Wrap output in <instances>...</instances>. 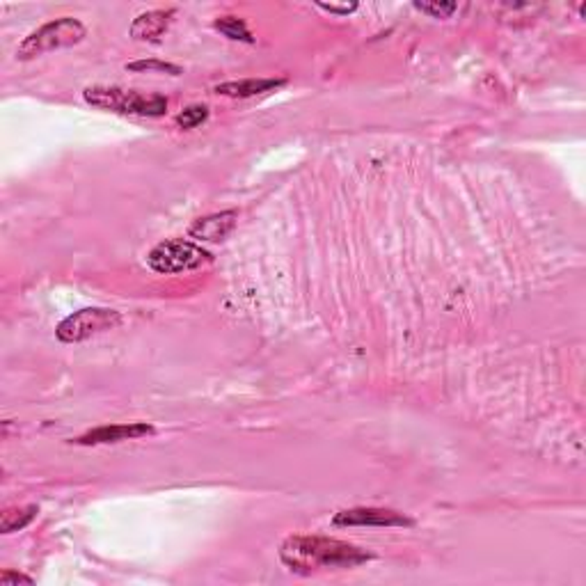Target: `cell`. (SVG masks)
Segmentation results:
<instances>
[{"mask_svg": "<svg viewBox=\"0 0 586 586\" xmlns=\"http://www.w3.org/2000/svg\"><path fill=\"white\" fill-rule=\"evenodd\" d=\"M316 7H321V10L330 12V14H342V16H348L351 12L358 10V3H351V5H333V3H316Z\"/></svg>", "mask_w": 586, "mask_h": 586, "instance_id": "obj_16", "label": "cell"}, {"mask_svg": "<svg viewBox=\"0 0 586 586\" xmlns=\"http://www.w3.org/2000/svg\"><path fill=\"white\" fill-rule=\"evenodd\" d=\"M85 25L78 19L71 16H62L50 23H44L37 28L35 32L25 37L16 49V58L19 60H32L37 55L50 53V50L67 49V46H76L85 40Z\"/></svg>", "mask_w": 586, "mask_h": 586, "instance_id": "obj_3", "label": "cell"}, {"mask_svg": "<svg viewBox=\"0 0 586 586\" xmlns=\"http://www.w3.org/2000/svg\"><path fill=\"white\" fill-rule=\"evenodd\" d=\"M169 16H172V10L144 12L131 23V37L138 41H159L169 28Z\"/></svg>", "mask_w": 586, "mask_h": 586, "instance_id": "obj_10", "label": "cell"}, {"mask_svg": "<svg viewBox=\"0 0 586 586\" xmlns=\"http://www.w3.org/2000/svg\"><path fill=\"white\" fill-rule=\"evenodd\" d=\"M144 435H154V426L144 422L133 424H113V426H99L95 431L85 433V435L76 437V444L83 447H95V444H110V443H124V440H138Z\"/></svg>", "mask_w": 586, "mask_h": 586, "instance_id": "obj_7", "label": "cell"}, {"mask_svg": "<svg viewBox=\"0 0 586 586\" xmlns=\"http://www.w3.org/2000/svg\"><path fill=\"white\" fill-rule=\"evenodd\" d=\"M211 252L197 243H190L184 239L163 241L156 245L150 254H147V263L150 269L160 275H177L186 273V270L202 269L206 263H211Z\"/></svg>", "mask_w": 586, "mask_h": 586, "instance_id": "obj_4", "label": "cell"}, {"mask_svg": "<svg viewBox=\"0 0 586 586\" xmlns=\"http://www.w3.org/2000/svg\"><path fill=\"white\" fill-rule=\"evenodd\" d=\"M334 526H413V517L403 516L394 508H376V507H358L346 508V511L334 513Z\"/></svg>", "mask_w": 586, "mask_h": 586, "instance_id": "obj_6", "label": "cell"}, {"mask_svg": "<svg viewBox=\"0 0 586 586\" xmlns=\"http://www.w3.org/2000/svg\"><path fill=\"white\" fill-rule=\"evenodd\" d=\"M129 71H159V74H169V76H181V67L169 65V62H160V60H138V62H129L126 65Z\"/></svg>", "mask_w": 586, "mask_h": 586, "instance_id": "obj_14", "label": "cell"}, {"mask_svg": "<svg viewBox=\"0 0 586 586\" xmlns=\"http://www.w3.org/2000/svg\"><path fill=\"white\" fill-rule=\"evenodd\" d=\"M236 220H239V214H236V211H220V214L195 220L188 229L190 239L209 241V243L223 241L224 236H227V233L233 229Z\"/></svg>", "mask_w": 586, "mask_h": 586, "instance_id": "obj_8", "label": "cell"}, {"mask_svg": "<svg viewBox=\"0 0 586 586\" xmlns=\"http://www.w3.org/2000/svg\"><path fill=\"white\" fill-rule=\"evenodd\" d=\"M214 28L233 41H245V44H252L254 41V37L250 35L248 31V25H245V21L239 19V16H220V19H215Z\"/></svg>", "mask_w": 586, "mask_h": 586, "instance_id": "obj_12", "label": "cell"}, {"mask_svg": "<svg viewBox=\"0 0 586 586\" xmlns=\"http://www.w3.org/2000/svg\"><path fill=\"white\" fill-rule=\"evenodd\" d=\"M37 507H23V508H10L3 513L0 517V532L3 534H14L25 529L37 517Z\"/></svg>", "mask_w": 586, "mask_h": 586, "instance_id": "obj_11", "label": "cell"}, {"mask_svg": "<svg viewBox=\"0 0 586 586\" xmlns=\"http://www.w3.org/2000/svg\"><path fill=\"white\" fill-rule=\"evenodd\" d=\"M279 559L293 572L309 575L321 568H355L371 562V552L325 536H291L279 547Z\"/></svg>", "mask_w": 586, "mask_h": 586, "instance_id": "obj_1", "label": "cell"}, {"mask_svg": "<svg viewBox=\"0 0 586 586\" xmlns=\"http://www.w3.org/2000/svg\"><path fill=\"white\" fill-rule=\"evenodd\" d=\"M413 7L422 14L433 16V19H449L458 10L456 3H413Z\"/></svg>", "mask_w": 586, "mask_h": 586, "instance_id": "obj_15", "label": "cell"}, {"mask_svg": "<svg viewBox=\"0 0 586 586\" xmlns=\"http://www.w3.org/2000/svg\"><path fill=\"white\" fill-rule=\"evenodd\" d=\"M287 83L284 78H250V80H229V83L215 85V95L232 96V99H250V96L266 95L278 90Z\"/></svg>", "mask_w": 586, "mask_h": 586, "instance_id": "obj_9", "label": "cell"}, {"mask_svg": "<svg viewBox=\"0 0 586 586\" xmlns=\"http://www.w3.org/2000/svg\"><path fill=\"white\" fill-rule=\"evenodd\" d=\"M0 584H32V577L28 575H21V572H12V571H5L3 575H0Z\"/></svg>", "mask_w": 586, "mask_h": 586, "instance_id": "obj_17", "label": "cell"}, {"mask_svg": "<svg viewBox=\"0 0 586 586\" xmlns=\"http://www.w3.org/2000/svg\"><path fill=\"white\" fill-rule=\"evenodd\" d=\"M122 324V314L117 309L105 307H87L80 312L71 314L58 325L55 334L65 343H78L85 339L95 337V334L108 333Z\"/></svg>", "mask_w": 586, "mask_h": 586, "instance_id": "obj_5", "label": "cell"}, {"mask_svg": "<svg viewBox=\"0 0 586 586\" xmlns=\"http://www.w3.org/2000/svg\"><path fill=\"white\" fill-rule=\"evenodd\" d=\"M85 101L96 108L113 110L122 114H138V117H163L168 113V99L159 95H142L122 87H85Z\"/></svg>", "mask_w": 586, "mask_h": 586, "instance_id": "obj_2", "label": "cell"}, {"mask_svg": "<svg viewBox=\"0 0 586 586\" xmlns=\"http://www.w3.org/2000/svg\"><path fill=\"white\" fill-rule=\"evenodd\" d=\"M206 120H209V108L199 104L188 105V108H184L177 114V124H179L181 129H197V126L204 124Z\"/></svg>", "mask_w": 586, "mask_h": 586, "instance_id": "obj_13", "label": "cell"}]
</instances>
